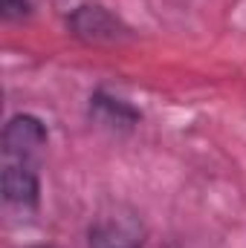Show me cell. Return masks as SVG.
I'll list each match as a JSON object with an SVG mask.
<instances>
[{"instance_id": "obj_3", "label": "cell", "mask_w": 246, "mask_h": 248, "mask_svg": "<svg viewBox=\"0 0 246 248\" xmlns=\"http://www.w3.org/2000/svg\"><path fill=\"white\" fill-rule=\"evenodd\" d=\"M50 144V130L32 113H15L3 124L0 153L6 165H35L41 168Z\"/></svg>"}, {"instance_id": "obj_6", "label": "cell", "mask_w": 246, "mask_h": 248, "mask_svg": "<svg viewBox=\"0 0 246 248\" xmlns=\"http://www.w3.org/2000/svg\"><path fill=\"white\" fill-rule=\"evenodd\" d=\"M35 3L32 0H0V17L6 23H20L26 17H32Z\"/></svg>"}, {"instance_id": "obj_5", "label": "cell", "mask_w": 246, "mask_h": 248, "mask_svg": "<svg viewBox=\"0 0 246 248\" xmlns=\"http://www.w3.org/2000/svg\"><path fill=\"white\" fill-rule=\"evenodd\" d=\"M3 202L15 211L35 214L41 208V168L35 165H6L0 170Z\"/></svg>"}, {"instance_id": "obj_4", "label": "cell", "mask_w": 246, "mask_h": 248, "mask_svg": "<svg viewBox=\"0 0 246 248\" xmlns=\"http://www.w3.org/2000/svg\"><path fill=\"white\" fill-rule=\"evenodd\" d=\"M87 119L107 133L127 136L142 124V110L133 107L122 95H113L107 90H96V93H90V101H87Z\"/></svg>"}, {"instance_id": "obj_1", "label": "cell", "mask_w": 246, "mask_h": 248, "mask_svg": "<svg viewBox=\"0 0 246 248\" xmlns=\"http://www.w3.org/2000/svg\"><path fill=\"white\" fill-rule=\"evenodd\" d=\"M64 23H67V32L87 46L122 44L133 35V29L122 20V15H116L110 6H105L99 0H84V3L72 6L67 12Z\"/></svg>"}, {"instance_id": "obj_2", "label": "cell", "mask_w": 246, "mask_h": 248, "mask_svg": "<svg viewBox=\"0 0 246 248\" xmlns=\"http://www.w3.org/2000/svg\"><path fill=\"white\" fill-rule=\"evenodd\" d=\"M148 225L130 205H110L87 225V248H145Z\"/></svg>"}]
</instances>
